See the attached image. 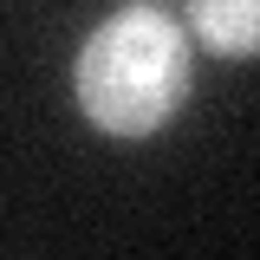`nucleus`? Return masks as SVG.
I'll return each mask as SVG.
<instances>
[{
	"mask_svg": "<svg viewBox=\"0 0 260 260\" xmlns=\"http://www.w3.org/2000/svg\"><path fill=\"white\" fill-rule=\"evenodd\" d=\"M72 98L111 137H150L189 98V32L156 7L98 20L72 59Z\"/></svg>",
	"mask_w": 260,
	"mask_h": 260,
	"instance_id": "f257e3e1",
	"label": "nucleus"
},
{
	"mask_svg": "<svg viewBox=\"0 0 260 260\" xmlns=\"http://www.w3.org/2000/svg\"><path fill=\"white\" fill-rule=\"evenodd\" d=\"M189 32L221 59H260V0H189Z\"/></svg>",
	"mask_w": 260,
	"mask_h": 260,
	"instance_id": "f03ea898",
	"label": "nucleus"
},
{
	"mask_svg": "<svg viewBox=\"0 0 260 260\" xmlns=\"http://www.w3.org/2000/svg\"><path fill=\"white\" fill-rule=\"evenodd\" d=\"M137 7H156V0H137Z\"/></svg>",
	"mask_w": 260,
	"mask_h": 260,
	"instance_id": "7ed1b4c3",
	"label": "nucleus"
}]
</instances>
